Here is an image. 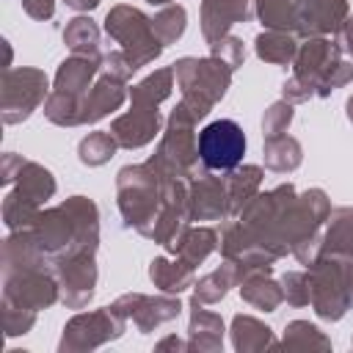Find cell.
Instances as JSON below:
<instances>
[{"label": "cell", "instance_id": "cell-1", "mask_svg": "<svg viewBox=\"0 0 353 353\" xmlns=\"http://www.w3.org/2000/svg\"><path fill=\"white\" fill-rule=\"evenodd\" d=\"M229 63L223 61H193V58H185L176 63V77H179V85H182V94H185V108L199 119L204 116L215 99L223 97L226 85H229Z\"/></svg>", "mask_w": 353, "mask_h": 353}, {"label": "cell", "instance_id": "cell-2", "mask_svg": "<svg viewBox=\"0 0 353 353\" xmlns=\"http://www.w3.org/2000/svg\"><path fill=\"white\" fill-rule=\"evenodd\" d=\"M196 152L210 171H232L245 154V135L232 119H218L199 132Z\"/></svg>", "mask_w": 353, "mask_h": 353}, {"label": "cell", "instance_id": "cell-3", "mask_svg": "<svg viewBox=\"0 0 353 353\" xmlns=\"http://www.w3.org/2000/svg\"><path fill=\"white\" fill-rule=\"evenodd\" d=\"M312 279H309V301L314 303V312L325 320H339L353 298H350V281H345V273L339 262H312Z\"/></svg>", "mask_w": 353, "mask_h": 353}, {"label": "cell", "instance_id": "cell-4", "mask_svg": "<svg viewBox=\"0 0 353 353\" xmlns=\"http://www.w3.org/2000/svg\"><path fill=\"white\" fill-rule=\"evenodd\" d=\"M108 33H113L130 52L132 69L146 63L160 52V41L154 39V28H149V19L132 8L119 6L113 14H108Z\"/></svg>", "mask_w": 353, "mask_h": 353}, {"label": "cell", "instance_id": "cell-5", "mask_svg": "<svg viewBox=\"0 0 353 353\" xmlns=\"http://www.w3.org/2000/svg\"><path fill=\"white\" fill-rule=\"evenodd\" d=\"M124 323L116 320V312H94V314H80L74 317L66 331H63V342L61 350L66 347H97L108 339H116L121 334Z\"/></svg>", "mask_w": 353, "mask_h": 353}, {"label": "cell", "instance_id": "cell-6", "mask_svg": "<svg viewBox=\"0 0 353 353\" xmlns=\"http://www.w3.org/2000/svg\"><path fill=\"white\" fill-rule=\"evenodd\" d=\"M116 303L130 306V309H121L119 317L132 314V320H135V325L141 328V334H149L154 325H160V323L176 317L179 309H182L179 301H165V298L152 301V298H143V295H124V298H119Z\"/></svg>", "mask_w": 353, "mask_h": 353}, {"label": "cell", "instance_id": "cell-7", "mask_svg": "<svg viewBox=\"0 0 353 353\" xmlns=\"http://www.w3.org/2000/svg\"><path fill=\"white\" fill-rule=\"evenodd\" d=\"M345 17V0H301L295 8V25L303 33L336 30Z\"/></svg>", "mask_w": 353, "mask_h": 353}, {"label": "cell", "instance_id": "cell-8", "mask_svg": "<svg viewBox=\"0 0 353 353\" xmlns=\"http://www.w3.org/2000/svg\"><path fill=\"white\" fill-rule=\"evenodd\" d=\"M138 108L127 116H121L116 124H113V135L121 146H141L146 143L154 132H157V124H160V116H157V108L154 105H146V102H135Z\"/></svg>", "mask_w": 353, "mask_h": 353}, {"label": "cell", "instance_id": "cell-9", "mask_svg": "<svg viewBox=\"0 0 353 353\" xmlns=\"http://www.w3.org/2000/svg\"><path fill=\"white\" fill-rule=\"evenodd\" d=\"M240 19H248V0H204V36L212 44Z\"/></svg>", "mask_w": 353, "mask_h": 353}, {"label": "cell", "instance_id": "cell-10", "mask_svg": "<svg viewBox=\"0 0 353 353\" xmlns=\"http://www.w3.org/2000/svg\"><path fill=\"white\" fill-rule=\"evenodd\" d=\"M223 345V323L218 314L196 309L190 317V347L199 350H221Z\"/></svg>", "mask_w": 353, "mask_h": 353}, {"label": "cell", "instance_id": "cell-11", "mask_svg": "<svg viewBox=\"0 0 353 353\" xmlns=\"http://www.w3.org/2000/svg\"><path fill=\"white\" fill-rule=\"evenodd\" d=\"M232 339L237 350H262L265 345H273V334L268 325H262L254 317H234Z\"/></svg>", "mask_w": 353, "mask_h": 353}, {"label": "cell", "instance_id": "cell-12", "mask_svg": "<svg viewBox=\"0 0 353 353\" xmlns=\"http://www.w3.org/2000/svg\"><path fill=\"white\" fill-rule=\"evenodd\" d=\"M149 273H152V281L165 292H182L190 284V265L188 262L174 265L165 259H154Z\"/></svg>", "mask_w": 353, "mask_h": 353}, {"label": "cell", "instance_id": "cell-13", "mask_svg": "<svg viewBox=\"0 0 353 353\" xmlns=\"http://www.w3.org/2000/svg\"><path fill=\"white\" fill-rule=\"evenodd\" d=\"M243 298L251 303V306H256V309H265V312H273L279 303H281V290L273 284V281H268V279H248L245 284H243Z\"/></svg>", "mask_w": 353, "mask_h": 353}, {"label": "cell", "instance_id": "cell-14", "mask_svg": "<svg viewBox=\"0 0 353 353\" xmlns=\"http://www.w3.org/2000/svg\"><path fill=\"white\" fill-rule=\"evenodd\" d=\"M212 248H215V234H212L210 229L188 232V234H185V240L174 245V251H179V254H182V259H185L190 268H193L196 262H201Z\"/></svg>", "mask_w": 353, "mask_h": 353}, {"label": "cell", "instance_id": "cell-15", "mask_svg": "<svg viewBox=\"0 0 353 353\" xmlns=\"http://www.w3.org/2000/svg\"><path fill=\"white\" fill-rule=\"evenodd\" d=\"M234 281V270L232 265H223L221 270L210 273L207 279H201L196 284V303H215L218 298L226 295V287Z\"/></svg>", "mask_w": 353, "mask_h": 353}, {"label": "cell", "instance_id": "cell-16", "mask_svg": "<svg viewBox=\"0 0 353 353\" xmlns=\"http://www.w3.org/2000/svg\"><path fill=\"white\" fill-rule=\"evenodd\" d=\"M196 193H201V204H193V215L196 218H215L223 215V188L215 179H204L199 182Z\"/></svg>", "mask_w": 353, "mask_h": 353}, {"label": "cell", "instance_id": "cell-17", "mask_svg": "<svg viewBox=\"0 0 353 353\" xmlns=\"http://www.w3.org/2000/svg\"><path fill=\"white\" fill-rule=\"evenodd\" d=\"M256 52H259V58H265L270 63H287L295 52V44H292V39H287L281 33H265L256 39Z\"/></svg>", "mask_w": 353, "mask_h": 353}, {"label": "cell", "instance_id": "cell-18", "mask_svg": "<svg viewBox=\"0 0 353 353\" xmlns=\"http://www.w3.org/2000/svg\"><path fill=\"white\" fill-rule=\"evenodd\" d=\"M171 88V72H157L149 80H143L141 85L132 88V99L135 102H146V105H157Z\"/></svg>", "mask_w": 353, "mask_h": 353}, {"label": "cell", "instance_id": "cell-19", "mask_svg": "<svg viewBox=\"0 0 353 353\" xmlns=\"http://www.w3.org/2000/svg\"><path fill=\"white\" fill-rule=\"evenodd\" d=\"M284 345L290 347H306V345H317V347H328V339L309 323L303 320H295L287 325V334H284Z\"/></svg>", "mask_w": 353, "mask_h": 353}, {"label": "cell", "instance_id": "cell-20", "mask_svg": "<svg viewBox=\"0 0 353 353\" xmlns=\"http://www.w3.org/2000/svg\"><path fill=\"white\" fill-rule=\"evenodd\" d=\"M259 17L270 28L295 25V8L287 0H259Z\"/></svg>", "mask_w": 353, "mask_h": 353}, {"label": "cell", "instance_id": "cell-21", "mask_svg": "<svg viewBox=\"0 0 353 353\" xmlns=\"http://www.w3.org/2000/svg\"><path fill=\"white\" fill-rule=\"evenodd\" d=\"M154 33H160V41H174L185 30V11L182 8H168L154 19Z\"/></svg>", "mask_w": 353, "mask_h": 353}, {"label": "cell", "instance_id": "cell-22", "mask_svg": "<svg viewBox=\"0 0 353 353\" xmlns=\"http://www.w3.org/2000/svg\"><path fill=\"white\" fill-rule=\"evenodd\" d=\"M256 185H259V168L248 165L245 171L234 174V179H232V210H237L240 201H248V196Z\"/></svg>", "mask_w": 353, "mask_h": 353}, {"label": "cell", "instance_id": "cell-23", "mask_svg": "<svg viewBox=\"0 0 353 353\" xmlns=\"http://www.w3.org/2000/svg\"><path fill=\"white\" fill-rule=\"evenodd\" d=\"M80 157L85 160V163H102V160H108V154L113 152V138L110 135H102V132H94L91 138H85L83 141V146H80Z\"/></svg>", "mask_w": 353, "mask_h": 353}, {"label": "cell", "instance_id": "cell-24", "mask_svg": "<svg viewBox=\"0 0 353 353\" xmlns=\"http://www.w3.org/2000/svg\"><path fill=\"white\" fill-rule=\"evenodd\" d=\"M284 287H287V301L295 306L309 303V276L303 273H287L284 276Z\"/></svg>", "mask_w": 353, "mask_h": 353}, {"label": "cell", "instance_id": "cell-25", "mask_svg": "<svg viewBox=\"0 0 353 353\" xmlns=\"http://www.w3.org/2000/svg\"><path fill=\"white\" fill-rule=\"evenodd\" d=\"M290 119H292L290 105H273L268 110V116H265V132H268V138H276L290 124Z\"/></svg>", "mask_w": 353, "mask_h": 353}, {"label": "cell", "instance_id": "cell-26", "mask_svg": "<svg viewBox=\"0 0 353 353\" xmlns=\"http://www.w3.org/2000/svg\"><path fill=\"white\" fill-rule=\"evenodd\" d=\"M157 347H160V350H165V347H188V345H185V342H179V339H174V336H168V339H163Z\"/></svg>", "mask_w": 353, "mask_h": 353}, {"label": "cell", "instance_id": "cell-27", "mask_svg": "<svg viewBox=\"0 0 353 353\" xmlns=\"http://www.w3.org/2000/svg\"><path fill=\"white\" fill-rule=\"evenodd\" d=\"M345 44H347V50L353 52V19H350L347 28H345Z\"/></svg>", "mask_w": 353, "mask_h": 353}, {"label": "cell", "instance_id": "cell-28", "mask_svg": "<svg viewBox=\"0 0 353 353\" xmlns=\"http://www.w3.org/2000/svg\"><path fill=\"white\" fill-rule=\"evenodd\" d=\"M347 113H350V119H353V99L347 102Z\"/></svg>", "mask_w": 353, "mask_h": 353}, {"label": "cell", "instance_id": "cell-29", "mask_svg": "<svg viewBox=\"0 0 353 353\" xmlns=\"http://www.w3.org/2000/svg\"><path fill=\"white\" fill-rule=\"evenodd\" d=\"M347 281H350V290H353V270H350V279Z\"/></svg>", "mask_w": 353, "mask_h": 353}, {"label": "cell", "instance_id": "cell-30", "mask_svg": "<svg viewBox=\"0 0 353 353\" xmlns=\"http://www.w3.org/2000/svg\"><path fill=\"white\" fill-rule=\"evenodd\" d=\"M149 3H168V0H149Z\"/></svg>", "mask_w": 353, "mask_h": 353}]
</instances>
